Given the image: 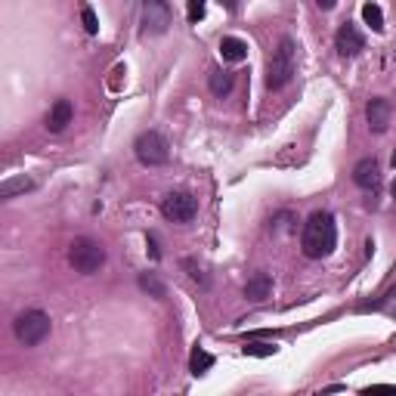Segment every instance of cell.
I'll use <instances>...</instances> for the list:
<instances>
[{
	"instance_id": "4fadbf2b",
	"label": "cell",
	"mask_w": 396,
	"mask_h": 396,
	"mask_svg": "<svg viewBox=\"0 0 396 396\" xmlns=\"http://www.w3.org/2000/svg\"><path fill=\"white\" fill-rule=\"evenodd\" d=\"M37 183L31 180V177H10V180L0 183V198H16V195H25L31 192Z\"/></svg>"
},
{
	"instance_id": "d4e9b609",
	"label": "cell",
	"mask_w": 396,
	"mask_h": 396,
	"mask_svg": "<svg viewBox=\"0 0 396 396\" xmlns=\"http://www.w3.org/2000/svg\"><path fill=\"white\" fill-rule=\"evenodd\" d=\"M220 3H223V6H226V10H229V12H235V10H239V0H220Z\"/></svg>"
},
{
	"instance_id": "7402d4cb",
	"label": "cell",
	"mask_w": 396,
	"mask_h": 396,
	"mask_svg": "<svg viewBox=\"0 0 396 396\" xmlns=\"http://www.w3.org/2000/svg\"><path fill=\"white\" fill-rule=\"evenodd\" d=\"M273 353H276L273 344H254V341L245 344V356H273Z\"/></svg>"
},
{
	"instance_id": "9c48e42d",
	"label": "cell",
	"mask_w": 396,
	"mask_h": 396,
	"mask_svg": "<svg viewBox=\"0 0 396 396\" xmlns=\"http://www.w3.org/2000/svg\"><path fill=\"white\" fill-rule=\"evenodd\" d=\"M353 183L366 192H378L381 189V164L378 158H362L359 164L353 168Z\"/></svg>"
},
{
	"instance_id": "7c38bea8",
	"label": "cell",
	"mask_w": 396,
	"mask_h": 396,
	"mask_svg": "<svg viewBox=\"0 0 396 396\" xmlns=\"http://www.w3.org/2000/svg\"><path fill=\"white\" fill-rule=\"evenodd\" d=\"M269 291H273V279H269L267 273H254L248 279V285H245V297H248V300H254V303L267 300Z\"/></svg>"
},
{
	"instance_id": "3957f363",
	"label": "cell",
	"mask_w": 396,
	"mask_h": 396,
	"mask_svg": "<svg viewBox=\"0 0 396 396\" xmlns=\"http://www.w3.org/2000/svg\"><path fill=\"white\" fill-rule=\"evenodd\" d=\"M12 334H16L19 344L25 347H37L50 338V316L44 309H25L16 316L12 322Z\"/></svg>"
},
{
	"instance_id": "8992f818",
	"label": "cell",
	"mask_w": 396,
	"mask_h": 396,
	"mask_svg": "<svg viewBox=\"0 0 396 396\" xmlns=\"http://www.w3.org/2000/svg\"><path fill=\"white\" fill-rule=\"evenodd\" d=\"M174 22L168 0H143V31L146 35H164Z\"/></svg>"
},
{
	"instance_id": "44dd1931",
	"label": "cell",
	"mask_w": 396,
	"mask_h": 396,
	"mask_svg": "<svg viewBox=\"0 0 396 396\" xmlns=\"http://www.w3.org/2000/svg\"><path fill=\"white\" fill-rule=\"evenodd\" d=\"M81 22H84V31H87V35H99V19H96V12L90 10V6H84L81 10Z\"/></svg>"
},
{
	"instance_id": "2e32d148",
	"label": "cell",
	"mask_w": 396,
	"mask_h": 396,
	"mask_svg": "<svg viewBox=\"0 0 396 396\" xmlns=\"http://www.w3.org/2000/svg\"><path fill=\"white\" fill-rule=\"evenodd\" d=\"M362 22H366L375 35H384V12H381V6L375 3V0L362 3Z\"/></svg>"
},
{
	"instance_id": "ffe728a7",
	"label": "cell",
	"mask_w": 396,
	"mask_h": 396,
	"mask_svg": "<svg viewBox=\"0 0 396 396\" xmlns=\"http://www.w3.org/2000/svg\"><path fill=\"white\" fill-rule=\"evenodd\" d=\"M204 10H208V0H186V19L192 25H198L204 19Z\"/></svg>"
},
{
	"instance_id": "8fae6325",
	"label": "cell",
	"mask_w": 396,
	"mask_h": 396,
	"mask_svg": "<svg viewBox=\"0 0 396 396\" xmlns=\"http://www.w3.org/2000/svg\"><path fill=\"white\" fill-rule=\"evenodd\" d=\"M71 118H75V109H71L69 99H56L50 115H47V130L50 134H62V130L71 124Z\"/></svg>"
},
{
	"instance_id": "603a6c76",
	"label": "cell",
	"mask_w": 396,
	"mask_h": 396,
	"mask_svg": "<svg viewBox=\"0 0 396 396\" xmlns=\"http://www.w3.org/2000/svg\"><path fill=\"white\" fill-rule=\"evenodd\" d=\"M146 245H149V254H152V260H158V257H161V248H158L155 235H149V239H146Z\"/></svg>"
},
{
	"instance_id": "5bb4252c",
	"label": "cell",
	"mask_w": 396,
	"mask_h": 396,
	"mask_svg": "<svg viewBox=\"0 0 396 396\" xmlns=\"http://www.w3.org/2000/svg\"><path fill=\"white\" fill-rule=\"evenodd\" d=\"M220 53H223L226 62H245V59H248V44L242 41V37H223Z\"/></svg>"
},
{
	"instance_id": "d6986e66",
	"label": "cell",
	"mask_w": 396,
	"mask_h": 396,
	"mask_svg": "<svg viewBox=\"0 0 396 396\" xmlns=\"http://www.w3.org/2000/svg\"><path fill=\"white\" fill-rule=\"evenodd\" d=\"M183 269H186V273H189V279L198 282V285H201V288H208V285H210V279H208V276H204V269L198 267V263L192 260V257H186V260H183Z\"/></svg>"
},
{
	"instance_id": "484cf974",
	"label": "cell",
	"mask_w": 396,
	"mask_h": 396,
	"mask_svg": "<svg viewBox=\"0 0 396 396\" xmlns=\"http://www.w3.org/2000/svg\"><path fill=\"white\" fill-rule=\"evenodd\" d=\"M390 164H393V168H396V152H393V158H390Z\"/></svg>"
},
{
	"instance_id": "7a4b0ae2",
	"label": "cell",
	"mask_w": 396,
	"mask_h": 396,
	"mask_svg": "<svg viewBox=\"0 0 396 396\" xmlns=\"http://www.w3.org/2000/svg\"><path fill=\"white\" fill-rule=\"evenodd\" d=\"M294 71H297V44L291 37H282L279 47L273 50V56L267 59V87L269 90L288 87Z\"/></svg>"
},
{
	"instance_id": "52a82bcc",
	"label": "cell",
	"mask_w": 396,
	"mask_h": 396,
	"mask_svg": "<svg viewBox=\"0 0 396 396\" xmlns=\"http://www.w3.org/2000/svg\"><path fill=\"white\" fill-rule=\"evenodd\" d=\"M161 214L168 217L170 223H189L198 214V201L189 192H170L161 201Z\"/></svg>"
},
{
	"instance_id": "277c9868",
	"label": "cell",
	"mask_w": 396,
	"mask_h": 396,
	"mask_svg": "<svg viewBox=\"0 0 396 396\" xmlns=\"http://www.w3.org/2000/svg\"><path fill=\"white\" fill-rule=\"evenodd\" d=\"M69 263L84 276L99 273V267L105 263V248L93 239H75L69 248Z\"/></svg>"
},
{
	"instance_id": "e0dca14e",
	"label": "cell",
	"mask_w": 396,
	"mask_h": 396,
	"mask_svg": "<svg viewBox=\"0 0 396 396\" xmlns=\"http://www.w3.org/2000/svg\"><path fill=\"white\" fill-rule=\"evenodd\" d=\"M208 368H214V356H210L208 350H201V347H192V353H189V372L204 375Z\"/></svg>"
},
{
	"instance_id": "9a60e30c",
	"label": "cell",
	"mask_w": 396,
	"mask_h": 396,
	"mask_svg": "<svg viewBox=\"0 0 396 396\" xmlns=\"http://www.w3.org/2000/svg\"><path fill=\"white\" fill-rule=\"evenodd\" d=\"M233 87H235V75L233 71H223V69H214L210 71V93L214 96H229L233 93Z\"/></svg>"
},
{
	"instance_id": "5b68a950",
	"label": "cell",
	"mask_w": 396,
	"mask_h": 396,
	"mask_svg": "<svg viewBox=\"0 0 396 396\" xmlns=\"http://www.w3.org/2000/svg\"><path fill=\"white\" fill-rule=\"evenodd\" d=\"M134 152H136V158H140V164H146V168H161V164H168V158H170L168 140H164L158 130H146V134L136 136Z\"/></svg>"
},
{
	"instance_id": "ba28073f",
	"label": "cell",
	"mask_w": 396,
	"mask_h": 396,
	"mask_svg": "<svg viewBox=\"0 0 396 396\" xmlns=\"http://www.w3.org/2000/svg\"><path fill=\"white\" fill-rule=\"evenodd\" d=\"M334 50L341 53V56H359L362 50H366V37H362V31L356 28V25L344 22L338 28V35H334Z\"/></svg>"
},
{
	"instance_id": "6da1fadb",
	"label": "cell",
	"mask_w": 396,
	"mask_h": 396,
	"mask_svg": "<svg viewBox=\"0 0 396 396\" xmlns=\"http://www.w3.org/2000/svg\"><path fill=\"white\" fill-rule=\"evenodd\" d=\"M338 245V226H334V217L328 210H313L303 223L300 233V248L309 260H322L328 257Z\"/></svg>"
},
{
	"instance_id": "4316f807",
	"label": "cell",
	"mask_w": 396,
	"mask_h": 396,
	"mask_svg": "<svg viewBox=\"0 0 396 396\" xmlns=\"http://www.w3.org/2000/svg\"><path fill=\"white\" fill-rule=\"evenodd\" d=\"M393 198H396V180H393Z\"/></svg>"
},
{
	"instance_id": "ac0fdd59",
	"label": "cell",
	"mask_w": 396,
	"mask_h": 396,
	"mask_svg": "<svg viewBox=\"0 0 396 396\" xmlns=\"http://www.w3.org/2000/svg\"><path fill=\"white\" fill-rule=\"evenodd\" d=\"M136 282H140L143 291L152 294V297H158V300L168 294V288H164V282L158 279V273H140V279H136Z\"/></svg>"
},
{
	"instance_id": "cb8c5ba5",
	"label": "cell",
	"mask_w": 396,
	"mask_h": 396,
	"mask_svg": "<svg viewBox=\"0 0 396 396\" xmlns=\"http://www.w3.org/2000/svg\"><path fill=\"white\" fill-rule=\"evenodd\" d=\"M316 3H319V10H334V6H338V0H316Z\"/></svg>"
},
{
	"instance_id": "30bf717a",
	"label": "cell",
	"mask_w": 396,
	"mask_h": 396,
	"mask_svg": "<svg viewBox=\"0 0 396 396\" xmlns=\"http://www.w3.org/2000/svg\"><path fill=\"white\" fill-rule=\"evenodd\" d=\"M366 118H368V127H372L375 134H384L387 124H390V118H393L390 99L372 96V99H368V105H366Z\"/></svg>"
}]
</instances>
